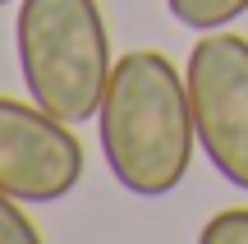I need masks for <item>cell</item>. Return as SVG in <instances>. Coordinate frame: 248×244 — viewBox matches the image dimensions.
<instances>
[{"label": "cell", "instance_id": "obj_4", "mask_svg": "<svg viewBox=\"0 0 248 244\" xmlns=\"http://www.w3.org/2000/svg\"><path fill=\"white\" fill-rule=\"evenodd\" d=\"M83 180V143L74 125L37 101L0 97V189L18 203H60Z\"/></svg>", "mask_w": 248, "mask_h": 244}, {"label": "cell", "instance_id": "obj_2", "mask_svg": "<svg viewBox=\"0 0 248 244\" xmlns=\"http://www.w3.org/2000/svg\"><path fill=\"white\" fill-rule=\"evenodd\" d=\"M14 51L28 97L64 125L97 120L115 74L97 0H18Z\"/></svg>", "mask_w": 248, "mask_h": 244}, {"label": "cell", "instance_id": "obj_6", "mask_svg": "<svg viewBox=\"0 0 248 244\" xmlns=\"http://www.w3.org/2000/svg\"><path fill=\"white\" fill-rule=\"evenodd\" d=\"M198 244H248V208H225L198 230Z\"/></svg>", "mask_w": 248, "mask_h": 244}, {"label": "cell", "instance_id": "obj_5", "mask_svg": "<svg viewBox=\"0 0 248 244\" xmlns=\"http://www.w3.org/2000/svg\"><path fill=\"white\" fill-rule=\"evenodd\" d=\"M166 9L193 33H216L248 14V0H166Z\"/></svg>", "mask_w": 248, "mask_h": 244}, {"label": "cell", "instance_id": "obj_7", "mask_svg": "<svg viewBox=\"0 0 248 244\" xmlns=\"http://www.w3.org/2000/svg\"><path fill=\"white\" fill-rule=\"evenodd\" d=\"M0 244H42L37 226L28 221V212L18 208V198H9L0 189Z\"/></svg>", "mask_w": 248, "mask_h": 244}, {"label": "cell", "instance_id": "obj_8", "mask_svg": "<svg viewBox=\"0 0 248 244\" xmlns=\"http://www.w3.org/2000/svg\"><path fill=\"white\" fill-rule=\"evenodd\" d=\"M5 5H14V0H0V9H5Z\"/></svg>", "mask_w": 248, "mask_h": 244}, {"label": "cell", "instance_id": "obj_3", "mask_svg": "<svg viewBox=\"0 0 248 244\" xmlns=\"http://www.w3.org/2000/svg\"><path fill=\"white\" fill-rule=\"evenodd\" d=\"M193 129L221 180L248 194V37L202 33L184 65Z\"/></svg>", "mask_w": 248, "mask_h": 244}, {"label": "cell", "instance_id": "obj_1", "mask_svg": "<svg viewBox=\"0 0 248 244\" xmlns=\"http://www.w3.org/2000/svg\"><path fill=\"white\" fill-rule=\"evenodd\" d=\"M106 171L133 198H166L193 166L188 83L161 51H129L115 60L97 111Z\"/></svg>", "mask_w": 248, "mask_h": 244}]
</instances>
